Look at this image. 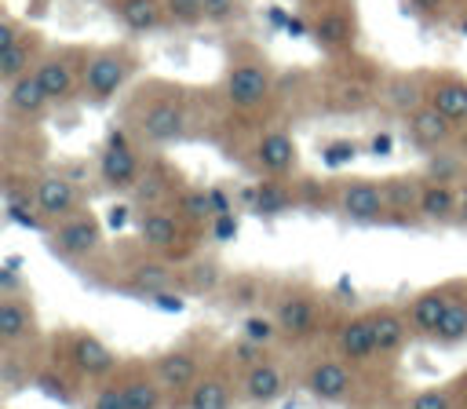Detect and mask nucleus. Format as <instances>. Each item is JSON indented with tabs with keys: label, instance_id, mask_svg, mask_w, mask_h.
I'll return each mask as SVG.
<instances>
[{
	"label": "nucleus",
	"instance_id": "aec40b11",
	"mask_svg": "<svg viewBox=\"0 0 467 409\" xmlns=\"http://www.w3.org/2000/svg\"><path fill=\"white\" fill-rule=\"evenodd\" d=\"M379 183H383V204H387V223L383 226H405V230L427 226L423 212H420L423 183H427L423 172H394V175H383Z\"/></svg>",
	"mask_w": 467,
	"mask_h": 409
},
{
	"label": "nucleus",
	"instance_id": "79ce46f5",
	"mask_svg": "<svg viewBox=\"0 0 467 409\" xmlns=\"http://www.w3.org/2000/svg\"><path fill=\"white\" fill-rule=\"evenodd\" d=\"M365 153V142H358V139H350V135H339V139H325L321 146H317V157H321V164L325 168H332V172H339V168H347L354 157H361Z\"/></svg>",
	"mask_w": 467,
	"mask_h": 409
},
{
	"label": "nucleus",
	"instance_id": "f257e3e1",
	"mask_svg": "<svg viewBox=\"0 0 467 409\" xmlns=\"http://www.w3.org/2000/svg\"><path fill=\"white\" fill-rule=\"evenodd\" d=\"M120 124L146 150H168L193 135V95L171 80H146L124 99Z\"/></svg>",
	"mask_w": 467,
	"mask_h": 409
},
{
	"label": "nucleus",
	"instance_id": "f3484780",
	"mask_svg": "<svg viewBox=\"0 0 467 409\" xmlns=\"http://www.w3.org/2000/svg\"><path fill=\"white\" fill-rule=\"evenodd\" d=\"M182 186H186V175L161 150H150L146 164H142V175H139V183L128 194V204L135 212L139 208H168L182 194Z\"/></svg>",
	"mask_w": 467,
	"mask_h": 409
},
{
	"label": "nucleus",
	"instance_id": "09e8293b",
	"mask_svg": "<svg viewBox=\"0 0 467 409\" xmlns=\"http://www.w3.org/2000/svg\"><path fill=\"white\" fill-rule=\"evenodd\" d=\"M241 18V0H204V26H230Z\"/></svg>",
	"mask_w": 467,
	"mask_h": 409
},
{
	"label": "nucleus",
	"instance_id": "49530a36",
	"mask_svg": "<svg viewBox=\"0 0 467 409\" xmlns=\"http://www.w3.org/2000/svg\"><path fill=\"white\" fill-rule=\"evenodd\" d=\"M80 409H128V398H124L120 380H117V376H109V380L95 383V387L88 391V398H84V405H80Z\"/></svg>",
	"mask_w": 467,
	"mask_h": 409
},
{
	"label": "nucleus",
	"instance_id": "c03bdc74",
	"mask_svg": "<svg viewBox=\"0 0 467 409\" xmlns=\"http://www.w3.org/2000/svg\"><path fill=\"white\" fill-rule=\"evenodd\" d=\"M241 336H248V340H255V343H263V347L281 343V332H277V321H274L270 307H266V310H252V314H244V321H241Z\"/></svg>",
	"mask_w": 467,
	"mask_h": 409
},
{
	"label": "nucleus",
	"instance_id": "f8f14e48",
	"mask_svg": "<svg viewBox=\"0 0 467 409\" xmlns=\"http://www.w3.org/2000/svg\"><path fill=\"white\" fill-rule=\"evenodd\" d=\"M237 405H244L241 402V365L230 358L226 340H223V347L208 358V365L193 380L182 409H237Z\"/></svg>",
	"mask_w": 467,
	"mask_h": 409
},
{
	"label": "nucleus",
	"instance_id": "f03ea898",
	"mask_svg": "<svg viewBox=\"0 0 467 409\" xmlns=\"http://www.w3.org/2000/svg\"><path fill=\"white\" fill-rule=\"evenodd\" d=\"M175 263H168L164 256L150 252L139 237L128 241V245H117V248H102V256L95 263H88L80 274L99 285V288H109V292H120V296H131L139 303H150L157 292L164 288H175Z\"/></svg>",
	"mask_w": 467,
	"mask_h": 409
},
{
	"label": "nucleus",
	"instance_id": "ddd939ff",
	"mask_svg": "<svg viewBox=\"0 0 467 409\" xmlns=\"http://www.w3.org/2000/svg\"><path fill=\"white\" fill-rule=\"evenodd\" d=\"M328 347L343 362L361 369V372L376 376L379 369H387L383 358H379V347H376V332H372L368 310H343V314H336V321L328 329Z\"/></svg>",
	"mask_w": 467,
	"mask_h": 409
},
{
	"label": "nucleus",
	"instance_id": "412c9836",
	"mask_svg": "<svg viewBox=\"0 0 467 409\" xmlns=\"http://www.w3.org/2000/svg\"><path fill=\"white\" fill-rule=\"evenodd\" d=\"M463 281H467V278L438 281V285H427V288H420V292L409 296L405 314H409V325H412V336H416V340H427V343H431V336L438 332V325H441V318L449 314L452 299L460 296Z\"/></svg>",
	"mask_w": 467,
	"mask_h": 409
},
{
	"label": "nucleus",
	"instance_id": "4468645a",
	"mask_svg": "<svg viewBox=\"0 0 467 409\" xmlns=\"http://www.w3.org/2000/svg\"><path fill=\"white\" fill-rule=\"evenodd\" d=\"M336 215L354 226H383V183L372 175H336Z\"/></svg>",
	"mask_w": 467,
	"mask_h": 409
},
{
	"label": "nucleus",
	"instance_id": "f704fd0d",
	"mask_svg": "<svg viewBox=\"0 0 467 409\" xmlns=\"http://www.w3.org/2000/svg\"><path fill=\"white\" fill-rule=\"evenodd\" d=\"M379 102L398 113L401 121L420 110L427 102V77H416V73H390L383 84H379Z\"/></svg>",
	"mask_w": 467,
	"mask_h": 409
},
{
	"label": "nucleus",
	"instance_id": "4c0bfd02",
	"mask_svg": "<svg viewBox=\"0 0 467 409\" xmlns=\"http://www.w3.org/2000/svg\"><path fill=\"white\" fill-rule=\"evenodd\" d=\"M296 197H299V212H336V175L321 179L296 172Z\"/></svg>",
	"mask_w": 467,
	"mask_h": 409
},
{
	"label": "nucleus",
	"instance_id": "20e7f679",
	"mask_svg": "<svg viewBox=\"0 0 467 409\" xmlns=\"http://www.w3.org/2000/svg\"><path fill=\"white\" fill-rule=\"evenodd\" d=\"M368 376L372 372L354 369L332 347H310L299 358V369H296L299 387L314 402H321V405H354V409H365V405L376 402V391L365 383Z\"/></svg>",
	"mask_w": 467,
	"mask_h": 409
},
{
	"label": "nucleus",
	"instance_id": "9b49d317",
	"mask_svg": "<svg viewBox=\"0 0 467 409\" xmlns=\"http://www.w3.org/2000/svg\"><path fill=\"white\" fill-rule=\"evenodd\" d=\"M146 146L117 121V124H109V131H106V139H102V146H99V161H95V175H99V186L106 190V194H120V197H128L131 194V186L139 183V175H142V164H146Z\"/></svg>",
	"mask_w": 467,
	"mask_h": 409
},
{
	"label": "nucleus",
	"instance_id": "864d4df0",
	"mask_svg": "<svg viewBox=\"0 0 467 409\" xmlns=\"http://www.w3.org/2000/svg\"><path fill=\"white\" fill-rule=\"evenodd\" d=\"M452 391H456V409H467V369L452 376Z\"/></svg>",
	"mask_w": 467,
	"mask_h": 409
},
{
	"label": "nucleus",
	"instance_id": "58836bf2",
	"mask_svg": "<svg viewBox=\"0 0 467 409\" xmlns=\"http://www.w3.org/2000/svg\"><path fill=\"white\" fill-rule=\"evenodd\" d=\"M168 208H175L186 223H193V226H201V230H208V223L215 219V208H212L208 186H193V183H186V186H182V194H179Z\"/></svg>",
	"mask_w": 467,
	"mask_h": 409
},
{
	"label": "nucleus",
	"instance_id": "423d86ee",
	"mask_svg": "<svg viewBox=\"0 0 467 409\" xmlns=\"http://www.w3.org/2000/svg\"><path fill=\"white\" fill-rule=\"evenodd\" d=\"M223 347V340L208 329H193L186 332L182 340H175L171 347L157 351L153 354V365H157V376L168 391V409H182L193 380L201 376V369L208 365V358Z\"/></svg>",
	"mask_w": 467,
	"mask_h": 409
},
{
	"label": "nucleus",
	"instance_id": "7ed1b4c3",
	"mask_svg": "<svg viewBox=\"0 0 467 409\" xmlns=\"http://www.w3.org/2000/svg\"><path fill=\"white\" fill-rule=\"evenodd\" d=\"M270 314L277 321L281 343L292 351H310L321 343V336L332 329V299L303 278H281L270 296Z\"/></svg>",
	"mask_w": 467,
	"mask_h": 409
},
{
	"label": "nucleus",
	"instance_id": "72a5a7b5",
	"mask_svg": "<svg viewBox=\"0 0 467 409\" xmlns=\"http://www.w3.org/2000/svg\"><path fill=\"white\" fill-rule=\"evenodd\" d=\"M427 102L434 110H441L449 121L463 124L467 121V77L449 73V69L431 73L427 77Z\"/></svg>",
	"mask_w": 467,
	"mask_h": 409
},
{
	"label": "nucleus",
	"instance_id": "9d476101",
	"mask_svg": "<svg viewBox=\"0 0 467 409\" xmlns=\"http://www.w3.org/2000/svg\"><path fill=\"white\" fill-rule=\"evenodd\" d=\"M44 248L62 259L66 267L73 270H84L88 263H95L106 248V230H102V219L84 204L80 212L51 223V230L44 234Z\"/></svg>",
	"mask_w": 467,
	"mask_h": 409
},
{
	"label": "nucleus",
	"instance_id": "dca6fc26",
	"mask_svg": "<svg viewBox=\"0 0 467 409\" xmlns=\"http://www.w3.org/2000/svg\"><path fill=\"white\" fill-rule=\"evenodd\" d=\"M244 164H248L255 175H296V172H299V142H296L292 131L281 128V124L259 128V131L252 135V142H248Z\"/></svg>",
	"mask_w": 467,
	"mask_h": 409
},
{
	"label": "nucleus",
	"instance_id": "c756f323",
	"mask_svg": "<svg viewBox=\"0 0 467 409\" xmlns=\"http://www.w3.org/2000/svg\"><path fill=\"white\" fill-rule=\"evenodd\" d=\"M456 121H449L441 110H434L431 102H423L420 110H412L405 117V139L409 146H416L420 153H434L441 146H452L456 142Z\"/></svg>",
	"mask_w": 467,
	"mask_h": 409
},
{
	"label": "nucleus",
	"instance_id": "5fc2aeb1",
	"mask_svg": "<svg viewBox=\"0 0 467 409\" xmlns=\"http://www.w3.org/2000/svg\"><path fill=\"white\" fill-rule=\"evenodd\" d=\"M456 226L467 230V183H460V212H456Z\"/></svg>",
	"mask_w": 467,
	"mask_h": 409
},
{
	"label": "nucleus",
	"instance_id": "8fccbe9b",
	"mask_svg": "<svg viewBox=\"0 0 467 409\" xmlns=\"http://www.w3.org/2000/svg\"><path fill=\"white\" fill-rule=\"evenodd\" d=\"M26 29H29V26H22L15 15H4V18H0V47L18 44V40L26 37Z\"/></svg>",
	"mask_w": 467,
	"mask_h": 409
},
{
	"label": "nucleus",
	"instance_id": "cd10ccee",
	"mask_svg": "<svg viewBox=\"0 0 467 409\" xmlns=\"http://www.w3.org/2000/svg\"><path fill=\"white\" fill-rule=\"evenodd\" d=\"M51 106H55V102H51V95L44 91V84H40L36 73H26V77L4 84V110H7V117H11L15 124H22V128L40 124Z\"/></svg>",
	"mask_w": 467,
	"mask_h": 409
},
{
	"label": "nucleus",
	"instance_id": "c9c22d12",
	"mask_svg": "<svg viewBox=\"0 0 467 409\" xmlns=\"http://www.w3.org/2000/svg\"><path fill=\"white\" fill-rule=\"evenodd\" d=\"M420 212H423V223H427V226H456V212H460V186H456V183L427 179V183H423Z\"/></svg>",
	"mask_w": 467,
	"mask_h": 409
},
{
	"label": "nucleus",
	"instance_id": "7c9ffc66",
	"mask_svg": "<svg viewBox=\"0 0 467 409\" xmlns=\"http://www.w3.org/2000/svg\"><path fill=\"white\" fill-rule=\"evenodd\" d=\"M226 274H230V270L223 267V259L201 248L197 256H190L186 263H179V270H175V288H179L182 296H219Z\"/></svg>",
	"mask_w": 467,
	"mask_h": 409
},
{
	"label": "nucleus",
	"instance_id": "de8ad7c7",
	"mask_svg": "<svg viewBox=\"0 0 467 409\" xmlns=\"http://www.w3.org/2000/svg\"><path fill=\"white\" fill-rule=\"evenodd\" d=\"M237 230H241V208H226L208 223V241L212 245H230L237 237Z\"/></svg>",
	"mask_w": 467,
	"mask_h": 409
},
{
	"label": "nucleus",
	"instance_id": "603ef678",
	"mask_svg": "<svg viewBox=\"0 0 467 409\" xmlns=\"http://www.w3.org/2000/svg\"><path fill=\"white\" fill-rule=\"evenodd\" d=\"M416 15H423V18H438L441 11H445V0H405Z\"/></svg>",
	"mask_w": 467,
	"mask_h": 409
},
{
	"label": "nucleus",
	"instance_id": "39448f33",
	"mask_svg": "<svg viewBox=\"0 0 467 409\" xmlns=\"http://www.w3.org/2000/svg\"><path fill=\"white\" fill-rule=\"evenodd\" d=\"M274 95H277V73L266 62V55L248 44L230 47L219 80V102L237 117H255L274 102Z\"/></svg>",
	"mask_w": 467,
	"mask_h": 409
},
{
	"label": "nucleus",
	"instance_id": "4be33fe9",
	"mask_svg": "<svg viewBox=\"0 0 467 409\" xmlns=\"http://www.w3.org/2000/svg\"><path fill=\"white\" fill-rule=\"evenodd\" d=\"M288 387H292L288 365H285V358L274 354V351L241 372V402L252 405V409H266V405L281 402V398L288 394Z\"/></svg>",
	"mask_w": 467,
	"mask_h": 409
},
{
	"label": "nucleus",
	"instance_id": "2f4dec72",
	"mask_svg": "<svg viewBox=\"0 0 467 409\" xmlns=\"http://www.w3.org/2000/svg\"><path fill=\"white\" fill-rule=\"evenodd\" d=\"M33 387L44 394V398H51V402H58V405H66V409H73V405H84V398H88V383L73 372V369H66L62 362H55L51 354L44 358V365L36 369V380H33Z\"/></svg>",
	"mask_w": 467,
	"mask_h": 409
},
{
	"label": "nucleus",
	"instance_id": "2eb2a0df",
	"mask_svg": "<svg viewBox=\"0 0 467 409\" xmlns=\"http://www.w3.org/2000/svg\"><path fill=\"white\" fill-rule=\"evenodd\" d=\"M84 58L88 47H47L36 62V77L44 84V91L51 95L55 106H66L73 99H80V77H84Z\"/></svg>",
	"mask_w": 467,
	"mask_h": 409
},
{
	"label": "nucleus",
	"instance_id": "1a4fd4ad",
	"mask_svg": "<svg viewBox=\"0 0 467 409\" xmlns=\"http://www.w3.org/2000/svg\"><path fill=\"white\" fill-rule=\"evenodd\" d=\"M139 51L128 44H106V47H91L84 58V77H80V99L88 106H106L113 102L131 77L139 73Z\"/></svg>",
	"mask_w": 467,
	"mask_h": 409
},
{
	"label": "nucleus",
	"instance_id": "473e14b6",
	"mask_svg": "<svg viewBox=\"0 0 467 409\" xmlns=\"http://www.w3.org/2000/svg\"><path fill=\"white\" fill-rule=\"evenodd\" d=\"M109 15L131 37H150L168 26L164 0H109Z\"/></svg>",
	"mask_w": 467,
	"mask_h": 409
},
{
	"label": "nucleus",
	"instance_id": "a19ab883",
	"mask_svg": "<svg viewBox=\"0 0 467 409\" xmlns=\"http://www.w3.org/2000/svg\"><path fill=\"white\" fill-rule=\"evenodd\" d=\"M431 343H434V347H460V343H467V281H463L460 296L452 299L449 314L441 318L438 332L431 336Z\"/></svg>",
	"mask_w": 467,
	"mask_h": 409
},
{
	"label": "nucleus",
	"instance_id": "37998d69",
	"mask_svg": "<svg viewBox=\"0 0 467 409\" xmlns=\"http://www.w3.org/2000/svg\"><path fill=\"white\" fill-rule=\"evenodd\" d=\"M401 409H456V391H452V380L445 383H434V387H420L412 391Z\"/></svg>",
	"mask_w": 467,
	"mask_h": 409
},
{
	"label": "nucleus",
	"instance_id": "bb28decb",
	"mask_svg": "<svg viewBox=\"0 0 467 409\" xmlns=\"http://www.w3.org/2000/svg\"><path fill=\"white\" fill-rule=\"evenodd\" d=\"M365 310H368V321H372V332H376V347H379L383 365H394L401 358V351L416 340L405 307H398V303H376V307H365Z\"/></svg>",
	"mask_w": 467,
	"mask_h": 409
},
{
	"label": "nucleus",
	"instance_id": "6e6552de",
	"mask_svg": "<svg viewBox=\"0 0 467 409\" xmlns=\"http://www.w3.org/2000/svg\"><path fill=\"white\" fill-rule=\"evenodd\" d=\"M131 223H135V237L150 252L164 256L175 267L186 263L190 256H197L201 245H204V237H208V230L186 223L175 208H139Z\"/></svg>",
	"mask_w": 467,
	"mask_h": 409
},
{
	"label": "nucleus",
	"instance_id": "3c124183",
	"mask_svg": "<svg viewBox=\"0 0 467 409\" xmlns=\"http://www.w3.org/2000/svg\"><path fill=\"white\" fill-rule=\"evenodd\" d=\"M365 153H372V157H390V153H394V135H390V131H372V135L365 139Z\"/></svg>",
	"mask_w": 467,
	"mask_h": 409
},
{
	"label": "nucleus",
	"instance_id": "6e6d98bb",
	"mask_svg": "<svg viewBox=\"0 0 467 409\" xmlns=\"http://www.w3.org/2000/svg\"><path fill=\"white\" fill-rule=\"evenodd\" d=\"M365 409H394V405H379V402H372V405H365ZM401 409V405H398Z\"/></svg>",
	"mask_w": 467,
	"mask_h": 409
},
{
	"label": "nucleus",
	"instance_id": "c85d7f7f",
	"mask_svg": "<svg viewBox=\"0 0 467 409\" xmlns=\"http://www.w3.org/2000/svg\"><path fill=\"white\" fill-rule=\"evenodd\" d=\"M274 288H277V281H270L259 270H230L226 281H223L219 303L226 310H237V314H252L259 307H270Z\"/></svg>",
	"mask_w": 467,
	"mask_h": 409
},
{
	"label": "nucleus",
	"instance_id": "5701e85b",
	"mask_svg": "<svg viewBox=\"0 0 467 409\" xmlns=\"http://www.w3.org/2000/svg\"><path fill=\"white\" fill-rule=\"evenodd\" d=\"M113 376L124 387L128 409H168V391H164V383L157 376L153 358L128 354V358H120V365H117Z\"/></svg>",
	"mask_w": 467,
	"mask_h": 409
},
{
	"label": "nucleus",
	"instance_id": "a878e982",
	"mask_svg": "<svg viewBox=\"0 0 467 409\" xmlns=\"http://www.w3.org/2000/svg\"><path fill=\"white\" fill-rule=\"evenodd\" d=\"M33 186H36L40 212H44L51 223H58V219H66V215H73V212H80V208L88 204V197H84V190L77 186V179L66 175L62 168H40Z\"/></svg>",
	"mask_w": 467,
	"mask_h": 409
},
{
	"label": "nucleus",
	"instance_id": "ea45409f",
	"mask_svg": "<svg viewBox=\"0 0 467 409\" xmlns=\"http://www.w3.org/2000/svg\"><path fill=\"white\" fill-rule=\"evenodd\" d=\"M427 179H438V183H467V157L460 153V150H452V146H441V150H434V153H427V161H423V168H420Z\"/></svg>",
	"mask_w": 467,
	"mask_h": 409
},
{
	"label": "nucleus",
	"instance_id": "393cba45",
	"mask_svg": "<svg viewBox=\"0 0 467 409\" xmlns=\"http://www.w3.org/2000/svg\"><path fill=\"white\" fill-rule=\"evenodd\" d=\"M241 201L259 219H281L299 208L296 175H255V183L241 190Z\"/></svg>",
	"mask_w": 467,
	"mask_h": 409
},
{
	"label": "nucleus",
	"instance_id": "a211bd4d",
	"mask_svg": "<svg viewBox=\"0 0 467 409\" xmlns=\"http://www.w3.org/2000/svg\"><path fill=\"white\" fill-rule=\"evenodd\" d=\"M36 172L33 168H4V215L7 223L22 226V230H33V234H47L51 230V219L40 212V201H36Z\"/></svg>",
	"mask_w": 467,
	"mask_h": 409
},
{
	"label": "nucleus",
	"instance_id": "0eeeda50",
	"mask_svg": "<svg viewBox=\"0 0 467 409\" xmlns=\"http://www.w3.org/2000/svg\"><path fill=\"white\" fill-rule=\"evenodd\" d=\"M47 354L55 362H62L66 369H73L88 387L109 380L120 365L117 351L91 329H80V325H69V329H58V332H47Z\"/></svg>",
	"mask_w": 467,
	"mask_h": 409
},
{
	"label": "nucleus",
	"instance_id": "6ab92c4d",
	"mask_svg": "<svg viewBox=\"0 0 467 409\" xmlns=\"http://www.w3.org/2000/svg\"><path fill=\"white\" fill-rule=\"evenodd\" d=\"M47 340L40 314L33 307L29 288L22 292H0V351H22L40 347Z\"/></svg>",
	"mask_w": 467,
	"mask_h": 409
},
{
	"label": "nucleus",
	"instance_id": "e433bc0d",
	"mask_svg": "<svg viewBox=\"0 0 467 409\" xmlns=\"http://www.w3.org/2000/svg\"><path fill=\"white\" fill-rule=\"evenodd\" d=\"M44 51H47V47H44V37H40L36 29H26V37H22L18 44L0 47V80L11 84V80H18V77L33 73Z\"/></svg>",
	"mask_w": 467,
	"mask_h": 409
},
{
	"label": "nucleus",
	"instance_id": "b1692460",
	"mask_svg": "<svg viewBox=\"0 0 467 409\" xmlns=\"http://www.w3.org/2000/svg\"><path fill=\"white\" fill-rule=\"evenodd\" d=\"M310 40L325 55H347L358 40V15L354 4H325L310 15Z\"/></svg>",
	"mask_w": 467,
	"mask_h": 409
},
{
	"label": "nucleus",
	"instance_id": "a18cd8bd",
	"mask_svg": "<svg viewBox=\"0 0 467 409\" xmlns=\"http://www.w3.org/2000/svg\"><path fill=\"white\" fill-rule=\"evenodd\" d=\"M164 15L175 29H197L204 26V0H164Z\"/></svg>",
	"mask_w": 467,
	"mask_h": 409
}]
</instances>
